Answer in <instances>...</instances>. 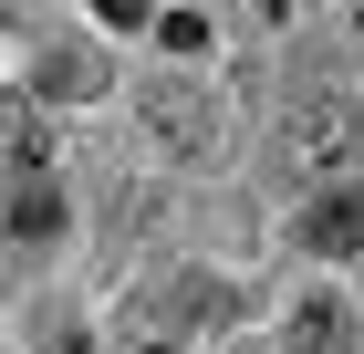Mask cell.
<instances>
[{"label":"cell","mask_w":364,"mask_h":354,"mask_svg":"<svg viewBox=\"0 0 364 354\" xmlns=\"http://www.w3.org/2000/svg\"><path fill=\"white\" fill-rule=\"evenodd\" d=\"M291 354H354V313H343L333 292L291 302Z\"/></svg>","instance_id":"cell-4"},{"label":"cell","mask_w":364,"mask_h":354,"mask_svg":"<svg viewBox=\"0 0 364 354\" xmlns=\"http://www.w3.org/2000/svg\"><path fill=\"white\" fill-rule=\"evenodd\" d=\"M53 94H94V63L84 53H53Z\"/></svg>","instance_id":"cell-8"},{"label":"cell","mask_w":364,"mask_h":354,"mask_svg":"<svg viewBox=\"0 0 364 354\" xmlns=\"http://www.w3.org/2000/svg\"><path fill=\"white\" fill-rule=\"evenodd\" d=\"M156 42L167 53H208V11H156Z\"/></svg>","instance_id":"cell-7"},{"label":"cell","mask_w":364,"mask_h":354,"mask_svg":"<svg viewBox=\"0 0 364 354\" xmlns=\"http://www.w3.org/2000/svg\"><path fill=\"white\" fill-rule=\"evenodd\" d=\"M146 354H177V344H146Z\"/></svg>","instance_id":"cell-9"},{"label":"cell","mask_w":364,"mask_h":354,"mask_svg":"<svg viewBox=\"0 0 364 354\" xmlns=\"http://www.w3.org/2000/svg\"><path fill=\"white\" fill-rule=\"evenodd\" d=\"M354 146H364V115L343 105V94H302V105L281 115V167H302V177L354 167Z\"/></svg>","instance_id":"cell-1"},{"label":"cell","mask_w":364,"mask_h":354,"mask_svg":"<svg viewBox=\"0 0 364 354\" xmlns=\"http://www.w3.org/2000/svg\"><path fill=\"white\" fill-rule=\"evenodd\" d=\"M53 219H63V198H53V177H31V188L11 198V229H21V240H42Z\"/></svg>","instance_id":"cell-6"},{"label":"cell","mask_w":364,"mask_h":354,"mask_svg":"<svg viewBox=\"0 0 364 354\" xmlns=\"http://www.w3.org/2000/svg\"><path fill=\"white\" fill-rule=\"evenodd\" d=\"M0 167H42V115H31V94H0Z\"/></svg>","instance_id":"cell-5"},{"label":"cell","mask_w":364,"mask_h":354,"mask_svg":"<svg viewBox=\"0 0 364 354\" xmlns=\"http://www.w3.org/2000/svg\"><path fill=\"white\" fill-rule=\"evenodd\" d=\"M136 115H146V136L167 146V157H208L219 146V105H208V83H136Z\"/></svg>","instance_id":"cell-2"},{"label":"cell","mask_w":364,"mask_h":354,"mask_svg":"<svg viewBox=\"0 0 364 354\" xmlns=\"http://www.w3.org/2000/svg\"><path fill=\"white\" fill-rule=\"evenodd\" d=\"M302 250H364V188H333V198H312V219H302Z\"/></svg>","instance_id":"cell-3"}]
</instances>
